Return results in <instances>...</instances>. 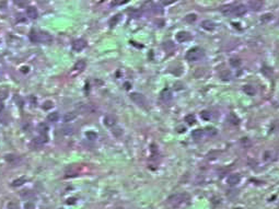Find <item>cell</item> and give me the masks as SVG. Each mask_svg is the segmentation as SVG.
Instances as JSON below:
<instances>
[{
	"instance_id": "d6a6232c",
	"label": "cell",
	"mask_w": 279,
	"mask_h": 209,
	"mask_svg": "<svg viewBox=\"0 0 279 209\" xmlns=\"http://www.w3.org/2000/svg\"><path fill=\"white\" fill-rule=\"evenodd\" d=\"M272 19H273V14H272V13H266V14H264V15H263V18H262V22L266 23V22H269Z\"/></svg>"
},
{
	"instance_id": "b9f144b4",
	"label": "cell",
	"mask_w": 279,
	"mask_h": 209,
	"mask_svg": "<svg viewBox=\"0 0 279 209\" xmlns=\"http://www.w3.org/2000/svg\"><path fill=\"white\" fill-rule=\"evenodd\" d=\"M6 98H7V92H6V91H3V92L1 91V92H0V101L5 100Z\"/></svg>"
},
{
	"instance_id": "8fae6325",
	"label": "cell",
	"mask_w": 279,
	"mask_h": 209,
	"mask_svg": "<svg viewBox=\"0 0 279 209\" xmlns=\"http://www.w3.org/2000/svg\"><path fill=\"white\" fill-rule=\"evenodd\" d=\"M38 40H39V42H43V43H50L53 41V37L50 36L48 33L42 32L38 34Z\"/></svg>"
},
{
	"instance_id": "cb8c5ba5",
	"label": "cell",
	"mask_w": 279,
	"mask_h": 209,
	"mask_svg": "<svg viewBox=\"0 0 279 209\" xmlns=\"http://www.w3.org/2000/svg\"><path fill=\"white\" fill-rule=\"evenodd\" d=\"M25 181H26V178H17V180H14V181L12 182V186H13V187H17V186H21V185L23 184V183H25Z\"/></svg>"
},
{
	"instance_id": "9a60e30c",
	"label": "cell",
	"mask_w": 279,
	"mask_h": 209,
	"mask_svg": "<svg viewBox=\"0 0 279 209\" xmlns=\"http://www.w3.org/2000/svg\"><path fill=\"white\" fill-rule=\"evenodd\" d=\"M243 91L245 92V94H248V95H250V96H253V95L256 94V90H255L254 86H248V84L243 86Z\"/></svg>"
},
{
	"instance_id": "c3c4849f",
	"label": "cell",
	"mask_w": 279,
	"mask_h": 209,
	"mask_svg": "<svg viewBox=\"0 0 279 209\" xmlns=\"http://www.w3.org/2000/svg\"><path fill=\"white\" fill-rule=\"evenodd\" d=\"M179 129H180V130H179V133H183V131H185V130H186L185 127H179Z\"/></svg>"
},
{
	"instance_id": "ffe728a7",
	"label": "cell",
	"mask_w": 279,
	"mask_h": 209,
	"mask_svg": "<svg viewBox=\"0 0 279 209\" xmlns=\"http://www.w3.org/2000/svg\"><path fill=\"white\" fill-rule=\"evenodd\" d=\"M221 12L223 13V14H225V15H229V14H232L233 13V6H223L221 7Z\"/></svg>"
},
{
	"instance_id": "3957f363",
	"label": "cell",
	"mask_w": 279,
	"mask_h": 209,
	"mask_svg": "<svg viewBox=\"0 0 279 209\" xmlns=\"http://www.w3.org/2000/svg\"><path fill=\"white\" fill-rule=\"evenodd\" d=\"M130 100L134 103H136L137 105H139V106H146V104H147V100L145 98V95H143L141 93H138V92L130 93Z\"/></svg>"
},
{
	"instance_id": "8d00e7d4",
	"label": "cell",
	"mask_w": 279,
	"mask_h": 209,
	"mask_svg": "<svg viewBox=\"0 0 279 209\" xmlns=\"http://www.w3.org/2000/svg\"><path fill=\"white\" fill-rule=\"evenodd\" d=\"M52 107H53V102H52V101H46L43 105L44 110H50V109H52Z\"/></svg>"
},
{
	"instance_id": "74e56055",
	"label": "cell",
	"mask_w": 279,
	"mask_h": 209,
	"mask_svg": "<svg viewBox=\"0 0 279 209\" xmlns=\"http://www.w3.org/2000/svg\"><path fill=\"white\" fill-rule=\"evenodd\" d=\"M173 47H174V44L172 43V42H170V41H169V42H165V43L163 44V48L164 49H169V48L172 49Z\"/></svg>"
},
{
	"instance_id": "d4e9b609",
	"label": "cell",
	"mask_w": 279,
	"mask_h": 209,
	"mask_svg": "<svg viewBox=\"0 0 279 209\" xmlns=\"http://www.w3.org/2000/svg\"><path fill=\"white\" fill-rule=\"evenodd\" d=\"M74 133V127L72 126H66V127H62V134L65 135H72Z\"/></svg>"
},
{
	"instance_id": "ac0fdd59",
	"label": "cell",
	"mask_w": 279,
	"mask_h": 209,
	"mask_svg": "<svg viewBox=\"0 0 279 209\" xmlns=\"http://www.w3.org/2000/svg\"><path fill=\"white\" fill-rule=\"evenodd\" d=\"M76 117H77V114H76L74 112H69V113H66V114H65V116H64V122H65V123L71 122V121H74Z\"/></svg>"
},
{
	"instance_id": "f546056e",
	"label": "cell",
	"mask_w": 279,
	"mask_h": 209,
	"mask_svg": "<svg viewBox=\"0 0 279 209\" xmlns=\"http://www.w3.org/2000/svg\"><path fill=\"white\" fill-rule=\"evenodd\" d=\"M30 40H31L33 43H37V42H39V40H38V34H37L36 32L32 31L31 33H30Z\"/></svg>"
},
{
	"instance_id": "f35d334b",
	"label": "cell",
	"mask_w": 279,
	"mask_h": 209,
	"mask_svg": "<svg viewBox=\"0 0 279 209\" xmlns=\"http://www.w3.org/2000/svg\"><path fill=\"white\" fill-rule=\"evenodd\" d=\"M25 209H35V205L32 203V202H27V203L24 205Z\"/></svg>"
},
{
	"instance_id": "d590c367",
	"label": "cell",
	"mask_w": 279,
	"mask_h": 209,
	"mask_svg": "<svg viewBox=\"0 0 279 209\" xmlns=\"http://www.w3.org/2000/svg\"><path fill=\"white\" fill-rule=\"evenodd\" d=\"M206 131H207V134L209 136H213L217 134V130H216V128H213V127H207Z\"/></svg>"
},
{
	"instance_id": "7402d4cb",
	"label": "cell",
	"mask_w": 279,
	"mask_h": 209,
	"mask_svg": "<svg viewBox=\"0 0 279 209\" xmlns=\"http://www.w3.org/2000/svg\"><path fill=\"white\" fill-rule=\"evenodd\" d=\"M47 119L50 122H52V123H55V122H57L59 119V114L57 112H53V113H50V115L47 116Z\"/></svg>"
},
{
	"instance_id": "30bf717a",
	"label": "cell",
	"mask_w": 279,
	"mask_h": 209,
	"mask_svg": "<svg viewBox=\"0 0 279 209\" xmlns=\"http://www.w3.org/2000/svg\"><path fill=\"white\" fill-rule=\"evenodd\" d=\"M248 6L250 8L253 10V11H260L263 7V2L262 1H257V0H254V1H250L248 2Z\"/></svg>"
},
{
	"instance_id": "4dcf8cb0",
	"label": "cell",
	"mask_w": 279,
	"mask_h": 209,
	"mask_svg": "<svg viewBox=\"0 0 279 209\" xmlns=\"http://www.w3.org/2000/svg\"><path fill=\"white\" fill-rule=\"evenodd\" d=\"M21 196L23 197V198H26V199H30V198H33L34 195H33V193L30 191H23L22 193H21Z\"/></svg>"
},
{
	"instance_id": "52a82bcc",
	"label": "cell",
	"mask_w": 279,
	"mask_h": 209,
	"mask_svg": "<svg viewBox=\"0 0 279 209\" xmlns=\"http://www.w3.org/2000/svg\"><path fill=\"white\" fill-rule=\"evenodd\" d=\"M245 13H246V8L244 5H236V6L233 7V14H236L238 17H241Z\"/></svg>"
},
{
	"instance_id": "816d5d0a",
	"label": "cell",
	"mask_w": 279,
	"mask_h": 209,
	"mask_svg": "<svg viewBox=\"0 0 279 209\" xmlns=\"http://www.w3.org/2000/svg\"><path fill=\"white\" fill-rule=\"evenodd\" d=\"M116 209H123V208H120V207H118V208H116Z\"/></svg>"
},
{
	"instance_id": "7bdbcfd3",
	"label": "cell",
	"mask_w": 279,
	"mask_h": 209,
	"mask_svg": "<svg viewBox=\"0 0 279 209\" xmlns=\"http://www.w3.org/2000/svg\"><path fill=\"white\" fill-rule=\"evenodd\" d=\"M127 1H114L112 2V5H123V3H126Z\"/></svg>"
},
{
	"instance_id": "f1b7e54d",
	"label": "cell",
	"mask_w": 279,
	"mask_h": 209,
	"mask_svg": "<svg viewBox=\"0 0 279 209\" xmlns=\"http://www.w3.org/2000/svg\"><path fill=\"white\" fill-rule=\"evenodd\" d=\"M86 136H87V138L89 139V140H95V139L98 138V134H96L95 131H93V130L88 131L87 134H86Z\"/></svg>"
},
{
	"instance_id": "277c9868",
	"label": "cell",
	"mask_w": 279,
	"mask_h": 209,
	"mask_svg": "<svg viewBox=\"0 0 279 209\" xmlns=\"http://www.w3.org/2000/svg\"><path fill=\"white\" fill-rule=\"evenodd\" d=\"M175 38H176V41H177L179 43H184V42H186V41H189V40H191V34H189L188 32L181 31L176 34Z\"/></svg>"
},
{
	"instance_id": "681fc988",
	"label": "cell",
	"mask_w": 279,
	"mask_h": 209,
	"mask_svg": "<svg viewBox=\"0 0 279 209\" xmlns=\"http://www.w3.org/2000/svg\"><path fill=\"white\" fill-rule=\"evenodd\" d=\"M3 110V103H2V101H0V112Z\"/></svg>"
},
{
	"instance_id": "d6986e66",
	"label": "cell",
	"mask_w": 279,
	"mask_h": 209,
	"mask_svg": "<svg viewBox=\"0 0 279 209\" xmlns=\"http://www.w3.org/2000/svg\"><path fill=\"white\" fill-rule=\"evenodd\" d=\"M203 136H204V130H203V129L197 128V129H195V130H193L192 137L194 138V139H200Z\"/></svg>"
},
{
	"instance_id": "7a4b0ae2",
	"label": "cell",
	"mask_w": 279,
	"mask_h": 209,
	"mask_svg": "<svg viewBox=\"0 0 279 209\" xmlns=\"http://www.w3.org/2000/svg\"><path fill=\"white\" fill-rule=\"evenodd\" d=\"M169 204L173 207H177L180 206L181 204H183L185 202V195L184 194H175V195H172V196L169 197L167 199Z\"/></svg>"
},
{
	"instance_id": "7c38bea8",
	"label": "cell",
	"mask_w": 279,
	"mask_h": 209,
	"mask_svg": "<svg viewBox=\"0 0 279 209\" xmlns=\"http://www.w3.org/2000/svg\"><path fill=\"white\" fill-rule=\"evenodd\" d=\"M116 124V118L112 115H107V116L104 117V125L107 126V127H113L115 126Z\"/></svg>"
},
{
	"instance_id": "bcb514c9",
	"label": "cell",
	"mask_w": 279,
	"mask_h": 209,
	"mask_svg": "<svg viewBox=\"0 0 279 209\" xmlns=\"http://www.w3.org/2000/svg\"><path fill=\"white\" fill-rule=\"evenodd\" d=\"M21 71L25 74V72H29V67H22L21 68Z\"/></svg>"
},
{
	"instance_id": "f6af8a7d",
	"label": "cell",
	"mask_w": 279,
	"mask_h": 209,
	"mask_svg": "<svg viewBox=\"0 0 279 209\" xmlns=\"http://www.w3.org/2000/svg\"><path fill=\"white\" fill-rule=\"evenodd\" d=\"M15 5H18V6H26V2H21V1H15Z\"/></svg>"
},
{
	"instance_id": "44dd1931",
	"label": "cell",
	"mask_w": 279,
	"mask_h": 209,
	"mask_svg": "<svg viewBox=\"0 0 279 209\" xmlns=\"http://www.w3.org/2000/svg\"><path fill=\"white\" fill-rule=\"evenodd\" d=\"M230 65H231V67L233 68H238L241 66V60H240V58H238V57H232V58H230Z\"/></svg>"
},
{
	"instance_id": "ee69618b",
	"label": "cell",
	"mask_w": 279,
	"mask_h": 209,
	"mask_svg": "<svg viewBox=\"0 0 279 209\" xmlns=\"http://www.w3.org/2000/svg\"><path fill=\"white\" fill-rule=\"evenodd\" d=\"M74 203H76V199H74V198H69L68 200H67V204H68V205H70V204H74Z\"/></svg>"
},
{
	"instance_id": "1f68e13d",
	"label": "cell",
	"mask_w": 279,
	"mask_h": 209,
	"mask_svg": "<svg viewBox=\"0 0 279 209\" xmlns=\"http://www.w3.org/2000/svg\"><path fill=\"white\" fill-rule=\"evenodd\" d=\"M200 117H201L203 119H205V121H208V119H210V117H211L210 112H208V111H203V112H201V113H200Z\"/></svg>"
},
{
	"instance_id": "9c48e42d",
	"label": "cell",
	"mask_w": 279,
	"mask_h": 209,
	"mask_svg": "<svg viewBox=\"0 0 279 209\" xmlns=\"http://www.w3.org/2000/svg\"><path fill=\"white\" fill-rule=\"evenodd\" d=\"M160 96H161L162 101H164V102H169V101L172 98V92H171V90H170V89H167V88H165V89H164V90L161 92Z\"/></svg>"
},
{
	"instance_id": "603a6c76",
	"label": "cell",
	"mask_w": 279,
	"mask_h": 209,
	"mask_svg": "<svg viewBox=\"0 0 279 209\" xmlns=\"http://www.w3.org/2000/svg\"><path fill=\"white\" fill-rule=\"evenodd\" d=\"M185 122L188 125H193V124L196 123V117H195L194 114H188V115L185 116Z\"/></svg>"
},
{
	"instance_id": "2e32d148",
	"label": "cell",
	"mask_w": 279,
	"mask_h": 209,
	"mask_svg": "<svg viewBox=\"0 0 279 209\" xmlns=\"http://www.w3.org/2000/svg\"><path fill=\"white\" fill-rule=\"evenodd\" d=\"M37 131H38L41 135H46L47 131H48V126H47V124H45V123L38 124V126H37Z\"/></svg>"
},
{
	"instance_id": "e575fe53",
	"label": "cell",
	"mask_w": 279,
	"mask_h": 209,
	"mask_svg": "<svg viewBox=\"0 0 279 209\" xmlns=\"http://www.w3.org/2000/svg\"><path fill=\"white\" fill-rule=\"evenodd\" d=\"M229 121H230V123L234 124V125H238V124H239V118L236 117V115H233V114H231V115L229 116Z\"/></svg>"
},
{
	"instance_id": "e0dca14e",
	"label": "cell",
	"mask_w": 279,
	"mask_h": 209,
	"mask_svg": "<svg viewBox=\"0 0 279 209\" xmlns=\"http://www.w3.org/2000/svg\"><path fill=\"white\" fill-rule=\"evenodd\" d=\"M220 78L223 81H229L232 78V74H231L230 70H223V71L220 72Z\"/></svg>"
},
{
	"instance_id": "ba28073f",
	"label": "cell",
	"mask_w": 279,
	"mask_h": 209,
	"mask_svg": "<svg viewBox=\"0 0 279 209\" xmlns=\"http://www.w3.org/2000/svg\"><path fill=\"white\" fill-rule=\"evenodd\" d=\"M201 27L204 30H206V31H213L215 27H216V24L210 20H205V21L201 22Z\"/></svg>"
},
{
	"instance_id": "60d3db41",
	"label": "cell",
	"mask_w": 279,
	"mask_h": 209,
	"mask_svg": "<svg viewBox=\"0 0 279 209\" xmlns=\"http://www.w3.org/2000/svg\"><path fill=\"white\" fill-rule=\"evenodd\" d=\"M8 208L9 209H19V206L17 203L11 202V203H9V205H8Z\"/></svg>"
},
{
	"instance_id": "83f0119b",
	"label": "cell",
	"mask_w": 279,
	"mask_h": 209,
	"mask_svg": "<svg viewBox=\"0 0 279 209\" xmlns=\"http://www.w3.org/2000/svg\"><path fill=\"white\" fill-rule=\"evenodd\" d=\"M240 142H241V145L243 146L244 148H250L251 146H252V142H251V140L248 139V138H242L241 140H240Z\"/></svg>"
},
{
	"instance_id": "4fadbf2b",
	"label": "cell",
	"mask_w": 279,
	"mask_h": 209,
	"mask_svg": "<svg viewBox=\"0 0 279 209\" xmlns=\"http://www.w3.org/2000/svg\"><path fill=\"white\" fill-rule=\"evenodd\" d=\"M26 14L27 17L31 19H36L38 17V12H37V9L35 7H27L26 9Z\"/></svg>"
},
{
	"instance_id": "4316f807",
	"label": "cell",
	"mask_w": 279,
	"mask_h": 209,
	"mask_svg": "<svg viewBox=\"0 0 279 209\" xmlns=\"http://www.w3.org/2000/svg\"><path fill=\"white\" fill-rule=\"evenodd\" d=\"M196 19H197L196 14H194V13H189V14H187V15L185 17V21H186V22H188V23H193V22H195V21H196Z\"/></svg>"
},
{
	"instance_id": "836d02e7",
	"label": "cell",
	"mask_w": 279,
	"mask_h": 209,
	"mask_svg": "<svg viewBox=\"0 0 279 209\" xmlns=\"http://www.w3.org/2000/svg\"><path fill=\"white\" fill-rule=\"evenodd\" d=\"M112 131H113V135L116 136V137H120L122 134H123V130H122V128H119V127H114Z\"/></svg>"
},
{
	"instance_id": "7dc6e473",
	"label": "cell",
	"mask_w": 279,
	"mask_h": 209,
	"mask_svg": "<svg viewBox=\"0 0 279 209\" xmlns=\"http://www.w3.org/2000/svg\"><path fill=\"white\" fill-rule=\"evenodd\" d=\"M129 88H130V83L126 82V83H125V89H126V90H129Z\"/></svg>"
},
{
	"instance_id": "f907efd6",
	"label": "cell",
	"mask_w": 279,
	"mask_h": 209,
	"mask_svg": "<svg viewBox=\"0 0 279 209\" xmlns=\"http://www.w3.org/2000/svg\"><path fill=\"white\" fill-rule=\"evenodd\" d=\"M170 3H172V1H164L163 2V5H170Z\"/></svg>"
},
{
	"instance_id": "ab89813d",
	"label": "cell",
	"mask_w": 279,
	"mask_h": 209,
	"mask_svg": "<svg viewBox=\"0 0 279 209\" xmlns=\"http://www.w3.org/2000/svg\"><path fill=\"white\" fill-rule=\"evenodd\" d=\"M6 160L8 161V162H13L14 160H17V157L13 155V154H8V155L6 157Z\"/></svg>"
},
{
	"instance_id": "8992f818",
	"label": "cell",
	"mask_w": 279,
	"mask_h": 209,
	"mask_svg": "<svg viewBox=\"0 0 279 209\" xmlns=\"http://www.w3.org/2000/svg\"><path fill=\"white\" fill-rule=\"evenodd\" d=\"M240 181H241V175L240 174H231L227 178V183L229 185H231V186H234V185L239 184Z\"/></svg>"
},
{
	"instance_id": "6da1fadb",
	"label": "cell",
	"mask_w": 279,
	"mask_h": 209,
	"mask_svg": "<svg viewBox=\"0 0 279 209\" xmlns=\"http://www.w3.org/2000/svg\"><path fill=\"white\" fill-rule=\"evenodd\" d=\"M204 56V49L200 47H193L186 53V59L188 62H197Z\"/></svg>"
},
{
	"instance_id": "5b68a950",
	"label": "cell",
	"mask_w": 279,
	"mask_h": 209,
	"mask_svg": "<svg viewBox=\"0 0 279 209\" xmlns=\"http://www.w3.org/2000/svg\"><path fill=\"white\" fill-rule=\"evenodd\" d=\"M87 47V42L84 40H76L72 42V48L77 52H80L82 49H84Z\"/></svg>"
},
{
	"instance_id": "5bb4252c",
	"label": "cell",
	"mask_w": 279,
	"mask_h": 209,
	"mask_svg": "<svg viewBox=\"0 0 279 209\" xmlns=\"http://www.w3.org/2000/svg\"><path fill=\"white\" fill-rule=\"evenodd\" d=\"M47 140H48V139H47V136L41 135V136H38V137H36V138L33 140V143L36 145V146H42V145H44V143H46Z\"/></svg>"
},
{
	"instance_id": "484cf974",
	"label": "cell",
	"mask_w": 279,
	"mask_h": 209,
	"mask_svg": "<svg viewBox=\"0 0 279 209\" xmlns=\"http://www.w3.org/2000/svg\"><path fill=\"white\" fill-rule=\"evenodd\" d=\"M84 68H86V62L84 60H79L74 65V69H76V70H83Z\"/></svg>"
}]
</instances>
